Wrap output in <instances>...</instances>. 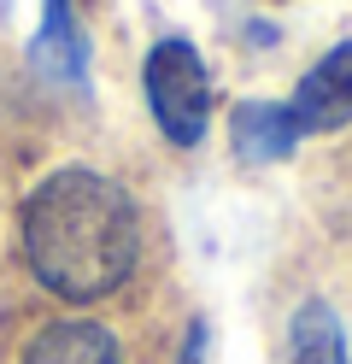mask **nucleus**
I'll list each match as a JSON object with an SVG mask.
<instances>
[{
    "instance_id": "nucleus-1",
    "label": "nucleus",
    "mask_w": 352,
    "mask_h": 364,
    "mask_svg": "<svg viewBox=\"0 0 352 364\" xmlns=\"http://www.w3.org/2000/svg\"><path fill=\"white\" fill-rule=\"evenodd\" d=\"M23 259L36 282L70 306H94L135 277L141 212L112 176L65 165L23 200Z\"/></svg>"
},
{
    "instance_id": "nucleus-2",
    "label": "nucleus",
    "mask_w": 352,
    "mask_h": 364,
    "mask_svg": "<svg viewBox=\"0 0 352 364\" xmlns=\"http://www.w3.org/2000/svg\"><path fill=\"white\" fill-rule=\"evenodd\" d=\"M141 88H147V112L164 129L171 147H200V135L211 124V77L194 41L164 36L141 65Z\"/></svg>"
},
{
    "instance_id": "nucleus-3",
    "label": "nucleus",
    "mask_w": 352,
    "mask_h": 364,
    "mask_svg": "<svg viewBox=\"0 0 352 364\" xmlns=\"http://www.w3.org/2000/svg\"><path fill=\"white\" fill-rule=\"evenodd\" d=\"M288 118L299 135H329V129H346L352 124V41H341V48H329L311 71L299 77Z\"/></svg>"
},
{
    "instance_id": "nucleus-4",
    "label": "nucleus",
    "mask_w": 352,
    "mask_h": 364,
    "mask_svg": "<svg viewBox=\"0 0 352 364\" xmlns=\"http://www.w3.org/2000/svg\"><path fill=\"white\" fill-rule=\"evenodd\" d=\"M229 135H235V153L252 159V165H276L299 147V129L282 100H241L229 118Z\"/></svg>"
},
{
    "instance_id": "nucleus-5",
    "label": "nucleus",
    "mask_w": 352,
    "mask_h": 364,
    "mask_svg": "<svg viewBox=\"0 0 352 364\" xmlns=\"http://www.w3.org/2000/svg\"><path fill=\"white\" fill-rule=\"evenodd\" d=\"M36 71H41L47 82H70V88H82L88 48H82V30H77V12H70V0H41Z\"/></svg>"
},
{
    "instance_id": "nucleus-6",
    "label": "nucleus",
    "mask_w": 352,
    "mask_h": 364,
    "mask_svg": "<svg viewBox=\"0 0 352 364\" xmlns=\"http://www.w3.org/2000/svg\"><path fill=\"white\" fill-rule=\"evenodd\" d=\"M23 364H124V353H117V341H112L100 323L65 317V323H47V329L30 341Z\"/></svg>"
},
{
    "instance_id": "nucleus-7",
    "label": "nucleus",
    "mask_w": 352,
    "mask_h": 364,
    "mask_svg": "<svg viewBox=\"0 0 352 364\" xmlns=\"http://www.w3.org/2000/svg\"><path fill=\"white\" fill-rule=\"evenodd\" d=\"M288 364H352L341 317L329 311L323 300H305L294 311V323H288Z\"/></svg>"
},
{
    "instance_id": "nucleus-8",
    "label": "nucleus",
    "mask_w": 352,
    "mask_h": 364,
    "mask_svg": "<svg viewBox=\"0 0 352 364\" xmlns=\"http://www.w3.org/2000/svg\"><path fill=\"white\" fill-rule=\"evenodd\" d=\"M200 353H206V341H200V329L188 335V347H182V364H200Z\"/></svg>"
}]
</instances>
